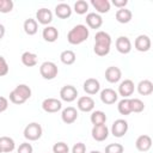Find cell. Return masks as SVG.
I'll use <instances>...</instances> for the list:
<instances>
[{"label":"cell","mask_w":153,"mask_h":153,"mask_svg":"<svg viewBox=\"0 0 153 153\" xmlns=\"http://www.w3.org/2000/svg\"><path fill=\"white\" fill-rule=\"evenodd\" d=\"M88 35H90L88 27L84 24H78L68 31L67 41H68L69 44L78 45V44H81L82 42H85L88 38Z\"/></svg>","instance_id":"6da1fadb"},{"label":"cell","mask_w":153,"mask_h":153,"mask_svg":"<svg viewBox=\"0 0 153 153\" xmlns=\"http://www.w3.org/2000/svg\"><path fill=\"white\" fill-rule=\"evenodd\" d=\"M31 93L32 91L26 84H19L10 92V102L17 105L24 104L27 99H30Z\"/></svg>","instance_id":"7a4b0ae2"},{"label":"cell","mask_w":153,"mask_h":153,"mask_svg":"<svg viewBox=\"0 0 153 153\" xmlns=\"http://www.w3.org/2000/svg\"><path fill=\"white\" fill-rule=\"evenodd\" d=\"M24 137L29 141H36L38 139H41L42 134H43V129L42 126L37 122H31L29 123L25 128H24Z\"/></svg>","instance_id":"3957f363"},{"label":"cell","mask_w":153,"mask_h":153,"mask_svg":"<svg viewBox=\"0 0 153 153\" xmlns=\"http://www.w3.org/2000/svg\"><path fill=\"white\" fill-rule=\"evenodd\" d=\"M57 73H59V68L51 61H44L39 66V74L45 80H53V79H55L57 76Z\"/></svg>","instance_id":"277c9868"},{"label":"cell","mask_w":153,"mask_h":153,"mask_svg":"<svg viewBox=\"0 0 153 153\" xmlns=\"http://www.w3.org/2000/svg\"><path fill=\"white\" fill-rule=\"evenodd\" d=\"M128 128H129L128 122L126 120H123V118H118L111 126V134L115 137H122V136H124L127 134Z\"/></svg>","instance_id":"5b68a950"},{"label":"cell","mask_w":153,"mask_h":153,"mask_svg":"<svg viewBox=\"0 0 153 153\" xmlns=\"http://www.w3.org/2000/svg\"><path fill=\"white\" fill-rule=\"evenodd\" d=\"M42 109L45 112L54 114V112H57L62 109V103L57 98H45L42 102Z\"/></svg>","instance_id":"8992f818"},{"label":"cell","mask_w":153,"mask_h":153,"mask_svg":"<svg viewBox=\"0 0 153 153\" xmlns=\"http://www.w3.org/2000/svg\"><path fill=\"white\" fill-rule=\"evenodd\" d=\"M76 97H78V90L73 85H65L60 90V98L63 102L71 103V102L75 100Z\"/></svg>","instance_id":"52a82bcc"},{"label":"cell","mask_w":153,"mask_h":153,"mask_svg":"<svg viewBox=\"0 0 153 153\" xmlns=\"http://www.w3.org/2000/svg\"><path fill=\"white\" fill-rule=\"evenodd\" d=\"M151 45H152V42H151L149 36H147V35H139L135 38L134 47H135V49L137 51L146 53V51H148L151 49Z\"/></svg>","instance_id":"ba28073f"},{"label":"cell","mask_w":153,"mask_h":153,"mask_svg":"<svg viewBox=\"0 0 153 153\" xmlns=\"http://www.w3.org/2000/svg\"><path fill=\"white\" fill-rule=\"evenodd\" d=\"M134 90H135V85H134V81L130 80V79H124L120 86H118V92L117 94L122 96L123 98H129L133 93H134Z\"/></svg>","instance_id":"9c48e42d"},{"label":"cell","mask_w":153,"mask_h":153,"mask_svg":"<svg viewBox=\"0 0 153 153\" xmlns=\"http://www.w3.org/2000/svg\"><path fill=\"white\" fill-rule=\"evenodd\" d=\"M91 134H92L93 140H96L98 142H102V141H105L108 139V136H109V128L105 124L93 126V128L91 130Z\"/></svg>","instance_id":"30bf717a"},{"label":"cell","mask_w":153,"mask_h":153,"mask_svg":"<svg viewBox=\"0 0 153 153\" xmlns=\"http://www.w3.org/2000/svg\"><path fill=\"white\" fill-rule=\"evenodd\" d=\"M36 22L42 25H49L53 22V13L50 10L42 7L36 12Z\"/></svg>","instance_id":"8fae6325"},{"label":"cell","mask_w":153,"mask_h":153,"mask_svg":"<svg viewBox=\"0 0 153 153\" xmlns=\"http://www.w3.org/2000/svg\"><path fill=\"white\" fill-rule=\"evenodd\" d=\"M116 49L121 54H129L131 51V42L127 36H120L117 37L115 42Z\"/></svg>","instance_id":"7c38bea8"},{"label":"cell","mask_w":153,"mask_h":153,"mask_svg":"<svg viewBox=\"0 0 153 153\" xmlns=\"http://www.w3.org/2000/svg\"><path fill=\"white\" fill-rule=\"evenodd\" d=\"M122 78V72L118 67L116 66H110L105 69V79L110 84H116L121 80Z\"/></svg>","instance_id":"4fadbf2b"},{"label":"cell","mask_w":153,"mask_h":153,"mask_svg":"<svg viewBox=\"0 0 153 153\" xmlns=\"http://www.w3.org/2000/svg\"><path fill=\"white\" fill-rule=\"evenodd\" d=\"M76 106L82 112H91L94 109V100L90 96H82L78 99Z\"/></svg>","instance_id":"5bb4252c"},{"label":"cell","mask_w":153,"mask_h":153,"mask_svg":"<svg viewBox=\"0 0 153 153\" xmlns=\"http://www.w3.org/2000/svg\"><path fill=\"white\" fill-rule=\"evenodd\" d=\"M78 118V110L73 106H67L61 112V120L66 124H72Z\"/></svg>","instance_id":"9a60e30c"},{"label":"cell","mask_w":153,"mask_h":153,"mask_svg":"<svg viewBox=\"0 0 153 153\" xmlns=\"http://www.w3.org/2000/svg\"><path fill=\"white\" fill-rule=\"evenodd\" d=\"M118 99V94L115 90L112 88H104L100 91V100L104 103V104H115Z\"/></svg>","instance_id":"2e32d148"},{"label":"cell","mask_w":153,"mask_h":153,"mask_svg":"<svg viewBox=\"0 0 153 153\" xmlns=\"http://www.w3.org/2000/svg\"><path fill=\"white\" fill-rule=\"evenodd\" d=\"M135 147L140 152H147L152 147V137L149 135H140L135 141Z\"/></svg>","instance_id":"e0dca14e"},{"label":"cell","mask_w":153,"mask_h":153,"mask_svg":"<svg viewBox=\"0 0 153 153\" xmlns=\"http://www.w3.org/2000/svg\"><path fill=\"white\" fill-rule=\"evenodd\" d=\"M82 87H84V91L87 94H91L92 96V94H96V93L99 92V90H100V82L97 79H94V78H88V79H86L84 81Z\"/></svg>","instance_id":"ac0fdd59"},{"label":"cell","mask_w":153,"mask_h":153,"mask_svg":"<svg viewBox=\"0 0 153 153\" xmlns=\"http://www.w3.org/2000/svg\"><path fill=\"white\" fill-rule=\"evenodd\" d=\"M86 24L88 27L91 29H99L103 25V18L100 17V14L96 13V12H90L86 14Z\"/></svg>","instance_id":"d6986e66"},{"label":"cell","mask_w":153,"mask_h":153,"mask_svg":"<svg viewBox=\"0 0 153 153\" xmlns=\"http://www.w3.org/2000/svg\"><path fill=\"white\" fill-rule=\"evenodd\" d=\"M72 7L66 2H60L55 6V14L61 19H67L72 16Z\"/></svg>","instance_id":"ffe728a7"},{"label":"cell","mask_w":153,"mask_h":153,"mask_svg":"<svg viewBox=\"0 0 153 153\" xmlns=\"http://www.w3.org/2000/svg\"><path fill=\"white\" fill-rule=\"evenodd\" d=\"M42 37L44 38V41L49 42V43H53L55 42L57 38H59V30L55 27V26H45L42 31Z\"/></svg>","instance_id":"44dd1931"},{"label":"cell","mask_w":153,"mask_h":153,"mask_svg":"<svg viewBox=\"0 0 153 153\" xmlns=\"http://www.w3.org/2000/svg\"><path fill=\"white\" fill-rule=\"evenodd\" d=\"M115 18H116V20H117L118 23H121V24H127V23H129V22L131 20L133 13H131L130 10H128V8H126V7H124V8H120V10L116 11Z\"/></svg>","instance_id":"7402d4cb"},{"label":"cell","mask_w":153,"mask_h":153,"mask_svg":"<svg viewBox=\"0 0 153 153\" xmlns=\"http://www.w3.org/2000/svg\"><path fill=\"white\" fill-rule=\"evenodd\" d=\"M16 148V142L10 136H1L0 137V149L2 153H10Z\"/></svg>","instance_id":"603a6c76"},{"label":"cell","mask_w":153,"mask_h":153,"mask_svg":"<svg viewBox=\"0 0 153 153\" xmlns=\"http://www.w3.org/2000/svg\"><path fill=\"white\" fill-rule=\"evenodd\" d=\"M137 92L141 96H149L153 92V82L148 79H143L137 84Z\"/></svg>","instance_id":"cb8c5ba5"},{"label":"cell","mask_w":153,"mask_h":153,"mask_svg":"<svg viewBox=\"0 0 153 153\" xmlns=\"http://www.w3.org/2000/svg\"><path fill=\"white\" fill-rule=\"evenodd\" d=\"M91 5L99 13H108L110 11V1L109 0H91Z\"/></svg>","instance_id":"d4e9b609"},{"label":"cell","mask_w":153,"mask_h":153,"mask_svg":"<svg viewBox=\"0 0 153 153\" xmlns=\"http://www.w3.org/2000/svg\"><path fill=\"white\" fill-rule=\"evenodd\" d=\"M23 29H24V31H25L26 35L33 36V35H36L37 31H38V23L36 22V19L29 18V19H26V20L24 22Z\"/></svg>","instance_id":"484cf974"},{"label":"cell","mask_w":153,"mask_h":153,"mask_svg":"<svg viewBox=\"0 0 153 153\" xmlns=\"http://www.w3.org/2000/svg\"><path fill=\"white\" fill-rule=\"evenodd\" d=\"M37 61H38V56L37 54L35 53H31V51H24L22 54V63L26 67H33L37 65Z\"/></svg>","instance_id":"4316f807"},{"label":"cell","mask_w":153,"mask_h":153,"mask_svg":"<svg viewBox=\"0 0 153 153\" xmlns=\"http://www.w3.org/2000/svg\"><path fill=\"white\" fill-rule=\"evenodd\" d=\"M111 42H112L111 36L105 31H98L94 35V43L96 44H103V45L111 47Z\"/></svg>","instance_id":"83f0119b"},{"label":"cell","mask_w":153,"mask_h":153,"mask_svg":"<svg viewBox=\"0 0 153 153\" xmlns=\"http://www.w3.org/2000/svg\"><path fill=\"white\" fill-rule=\"evenodd\" d=\"M90 120H91V123L93 126L105 124V122H106V115L102 110H96V111H92Z\"/></svg>","instance_id":"f1b7e54d"},{"label":"cell","mask_w":153,"mask_h":153,"mask_svg":"<svg viewBox=\"0 0 153 153\" xmlns=\"http://www.w3.org/2000/svg\"><path fill=\"white\" fill-rule=\"evenodd\" d=\"M60 60H61V62H62L63 65L69 66V65H73V63L75 62L76 55H75V53H74L73 50L67 49V50H63V51L60 54Z\"/></svg>","instance_id":"f546056e"},{"label":"cell","mask_w":153,"mask_h":153,"mask_svg":"<svg viewBox=\"0 0 153 153\" xmlns=\"http://www.w3.org/2000/svg\"><path fill=\"white\" fill-rule=\"evenodd\" d=\"M117 110L121 115H129L131 114V109H130V99L129 98H123L118 102L117 105Z\"/></svg>","instance_id":"4dcf8cb0"},{"label":"cell","mask_w":153,"mask_h":153,"mask_svg":"<svg viewBox=\"0 0 153 153\" xmlns=\"http://www.w3.org/2000/svg\"><path fill=\"white\" fill-rule=\"evenodd\" d=\"M130 99V109L131 112H141L145 109V104L139 98H129Z\"/></svg>","instance_id":"1f68e13d"},{"label":"cell","mask_w":153,"mask_h":153,"mask_svg":"<svg viewBox=\"0 0 153 153\" xmlns=\"http://www.w3.org/2000/svg\"><path fill=\"white\" fill-rule=\"evenodd\" d=\"M88 11V4L85 0H78L74 4V12L78 14H85Z\"/></svg>","instance_id":"d6a6232c"},{"label":"cell","mask_w":153,"mask_h":153,"mask_svg":"<svg viewBox=\"0 0 153 153\" xmlns=\"http://www.w3.org/2000/svg\"><path fill=\"white\" fill-rule=\"evenodd\" d=\"M110 48L109 45H103V44H96L94 43V47H93V51L96 55L98 56H106L109 53H110Z\"/></svg>","instance_id":"836d02e7"},{"label":"cell","mask_w":153,"mask_h":153,"mask_svg":"<svg viewBox=\"0 0 153 153\" xmlns=\"http://www.w3.org/2000/svg\"><path fill=\"white\" fill-rule=\"evenodd\" d=\"M53 153H69V147L66 142L60 141L53 146Z\"/></svg>","instance_id":"e575fe53"},{"label":"cell","mask_w":153,"mask_h":153,"mask_svg":"<svg viewBox=\"0 0 153 153\" xmlns=\"http://www.w3.org/2000/svg\"><path fill=\"white\" fill-rule=\"evenodd\" d=\"M13 6L14 4L12 0H0V13H10Z\"/></svg>","instance_id":"d590c367"},{"label":"cell","mask_w":153,"mask_h":153,"mask_svg":"<svg viewBox=\"0 0 153 153\" xmlns=\"http://www.w3.org/2000/svg\"><path fill=\"white\" fill-rule=\"evenodd\" d=\"M124 147L121 143H110L105 147V153H123Z\"/></svg>","instance_id":"8d00e7d4"},{"label":"cell","mask_w":153,"mask_h":153,"mask_svg":"<svg viewBox=\"0 0 153 153\" xmlns=\"http://www.w3.org/2000/svg\"><path fill=\"white\" fill-rule=\"evenodd\" d=\"M32 151H33V148H32L31 143H29V142H23L17 148V153H32Z\"/></svg>","instance_id":"74e56055"},{"label":"cell","mask_w":153,"mask_h":153,"mask_svg":"<svg viewBox=\"0 0 153 153\" xmlns=\"http://www.w3.org/2000/svg\"><path fill=\"white\" fill-rule=\"evenodd\" d=\"M8 65H7V61L5 60L4 56L0 55V76H4L8 73Z\"/></svg>","instance_id":"f35d334b"},{"label":"cell","mask_w":153,"mask_h":153,"mask_svg":"<svg viewBox=\"0 0 153 153\" xmlns=\"http://www.w3.org/2000/svg\"><path fill=\"white\" fill-rule=\"evenodd\" d=\"M72 153H86V146L82 142H76L72 147Z\"/></svg>","instance_id":"ab89813d"},{"label":"cell","mask_w":153,"mask_h":153,"mask_svg":"<svg viewBox=\"0 0 153 153\" xmlns=\"http://www.w3.org/2000/svg\"><path fill=\"white\" fill-rule=\"evenodd\" d=\"M7 108H8V100H7V98L0 96V112L6 111Z\"/></svg>","instance_id":"60d3db41"},{"label":"cell","mask_w":153,"mask_h":153,"mask_svg":"<svg viewBox=\"0 0 153 153\" xmlns=\"http://www.w3.org/2000/svg\"><path fill=\"white\" fill-rule=\"evenodd\" d=\"M128 4V0H112V5L115 7H117L118 10L120 8H124Z\"/></svg>","instance_id":"b9f144b4"},{"label":"cell","mask_w":153,"mask_h":153,"mask_svg":"<svg viewBox=\"0 0 153 153\" xmlns=\"http://www.w3.org/2000/svg\"><path fill=\"white\" fill-rule=\"evenodd\" d=\"M5 32H6V29H5V26H4L2 24H0V39H2V38H4V36H5Z\"/></svg>","instance_id":"7bdbcfd3"},{"label":"cell","mask_w":153,"mask_h":153,"mask_svg":"<svg viewBox=\"0 0 153 153\" xmlns=\"http://www.w3.org/2000/svg\"><path fill=\"white\" fill-rule=\"evenodd\" d=\"M90 153H102V152H99V151H91Z\"/></svg>","instance_id":"ee69618b"},{"label":"cell","mask_w":153,"mask_h":153,"mask_svg":"<svg viewBox=\"0 0 153 153\" xmlns=\"http://www.w3.org/2000/svg\"><path fill=\"white\" fill-rule=\"evenodd\" d=\"M0 153H2V152H1V149H0Z\"/></svg>","instance_id":"f6af8a7d"}]
</instances>
